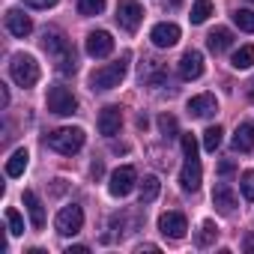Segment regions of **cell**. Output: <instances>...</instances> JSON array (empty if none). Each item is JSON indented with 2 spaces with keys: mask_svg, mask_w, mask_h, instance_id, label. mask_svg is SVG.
Returning a JSON list of instances; mask_svg holds the SVG:
<instances>
[{
  "mask_svg": "<svg viewBox=\"0 0 254 254\" xmlns=\"http://www.w3.org/2000/svg\"><path fill=\"white\" fill-rule=\"evenodd\" d=\"M9 75L18 87H33L39 81V63L30 54H15L9 63Z\"/></svg>",
  "mask_w": 254,
  "mask_h": 254,
  "instance_id": "4",
  "label": "cell"
},
{
  "mask_svg": "<svg viewBox=\"0 0 254 254\" xmlns=\"http://www.w3.org/2000/svg\"><path fill=\"white\" fill-rule=\"evenodd\" d=\"M212 203H215V209H218L221 215H233V209H236V194H233V189H230L227 183H218V186L212 189Z\"/></svg>",
  "mask_w": 254,
  "mask_h": 254,
  "instance_id": "17",
  "label": "cell"
},
{
  "mask_svg": "<svg viewBox=\"0 0 254 254\" xmlns=\"http://www.w3.org/2000/svg\"><path fill=\"white\" fill-rule=\"evenodd\" d=\"M117 21H120V27L135 33L144 21V9L138 0H117Z\"/></svg>",
  "mask_w": 254,
  "mask_h": 254,
  "instance_id": "8",
  "label": "cell"
},
{
  "mask_svg": "<svg viewBox=\"0 0 254 254\" xmlns=\"http://www.w3.org/2000/svg\"><path fill=\"white\" fill-rule=\"evenodd\" d=\"M180 75L186 78V81H197L200 75H203V54L200 51H186L183 57H180Z\"/></svg>",
  "mask_w": 254,
  "mask_h": 254,
  "instance_id": "14",
  "label": "cell"
},
{
  "mask_svg": "<svg viewBox=\"0 0 254 254\" xmlns=\"http://www.w3.org/2000/svg\"><path fill=\"white\" fill-rule=\"evenodd\" d=\"M6 224H9V233H12V236H21V233H24V218H21V212H18L15 206L6 209Z\"/></svg>",
  "mask_w": 254,
  "mask_h": 254,
  "instance_id": "29",
  "label": "cell"
},
{
  "mask_svg": "<svg viewBox=\"0 0 254 254\" xmlns=\"http://www.w3.org/2000/svg\"><path fill=\"white\" fill-rule=\"evenodd\" d=\"M135 183H138V171H135L132 165H123V168H117V171L111 174L108 191H111L114 197H126V194L135 189Z\"/></svg>",
  "mask_w": 254,
  "mask_h": 254,
  "instance_id": "7",
  "label": "cell"
},
{
  "mask_svg": "<svg viewBox=\"0 0 254 254\" xmlns=\"http://www.w3.org/2000/svg\"><path fill=\"white\" fill-rule=\"evenodd\" d=\"M200 180H203L200 159H197V156L186 159V168H183V174H180V186H183V191H197V189H200Z\"/></svg>",
  "mask_w": 254,
  "mask_h": 254,
  "instance_id": "16",
  "label": "cell"
},
{
  "mask_svg": "<svg viewBox=\"0 0 254 254\" xmlns=\"http://www.w3.org/2000/svg\"><path fill=\"white\" fill-rule=\"evenodd\" d=\"M180 3H183V0H162V6H165V9H177Z\"/></svg>",
  "mask_w": 254,
  "mask_h": 254,
  "instance_id": "37",
  "label": "cell"
},
{
  "mask_svg": "<svg viewBox=\"0 0 254 254\" xmlns=\"http://www.w3.org/2000/svg\"><path fill=\"white\" fill-rule=\"evenodd\" d=\"M186 230H189V224H186V215H183V212H162V215H159V233H162V236H168V239H183Z\"/></svg>",
  "mask_w": 254,
  "mask_h": 254,
  "instance_id": "9",
  "label": "cell"
},
{
  "mask_svg": "<svg viewBox=\"0 0 254 254\" xmlns=\"http://www.w3.org/2000/svg\"><path fill=\"white\" fill-rule=\"evenodd\" d=\"M24 206H27V212H30V224L36 227V230H42L45 227V206H42V200L36 197V191H24Z\"/></svg>",
  "mask_w": 254,
  "mask_h": 254,
  "instance_id": "19",
  "label": "cell"
},
{
  "mask_svg": "<svg viewBox=\"0 0 254 254\" xmlns=\"http://www.w3.org/2000/svg\"><path fill=\"white\" fill-rule=\"evenodd\" d=\"M186 108H189V114H191V117L206 120V117H212V114L218 111V102H215V96H212V93H200V96H191Z\"/></svg>",
  "mask_w": 254,
  "mask_h": 254,
  "instance_id": "15",
  "label": "cell"
},
{
  "mask_svg": "<svg viewBox=\"0 0 254 254\" xmlns=\"http://www.w3.org/2000/svg\"><path fill=\"white\" fill-rule=\"evenodd\" d=\"M165 81H168L165 63L156 60V57H147L141 63V84H147V87H165Z\"/></svg>",
  "mask_w": 254,
  "mask_h": 254,
  "instance_id": "10",
  "label": "cell"
},
{
  "mask_svg": "<svg viewBox=\"0 0 254 254\" xmlns=\"http://www.w3.org/2000/svg\"><path fill=\"white\" fill-rule=\"evenodd\" d=\"M248 96L254 99V78H251V84H248Z\"/></svg>",
  "mask_w": 254,
  "mask_h": 254,
  "instance_id": "38",
  "label": "cell"
},
{
  "mask_svg": "<svg viewBox=\"0 0 254 254\" xmlns=\"http://www.w3.org/2000/svg\"><path fill=\"white\" fill-rule=\"evenodd\" d=\"M45 144L60 153V156H75L81 147H84V132L81 129H72V126H66V129H57L45 138Z\"/></svg>",
  "mask_w": 254,
  "mask_h": 254,
  "instance_id": "3",
  "label": "cell"
},
{
  "mask_svg": "<svg viewBox=\"0 0 254 254\" xmlns=\"http://www.w3.org/2000/svg\"><path fill=\"white\" fill-rule=\"evenodd\" d=\"M42 48L57 60V69H60L63 75H75V69H78V63H75V51H72V45L66 42L63 33H57V30H45V36H42Z\"/></svg>",
  "mask_w": 254,
  "mask_h": 254,
  "instance_id": "1",
  "label": "cell"
},
{
  "mask_svg": "<svg viewBox=\"0 0 254 254\" xmlns=\"http://www.w3.org/2000/svg\"><path fill=\"white\" fill-rule=\"evenodd\" d=\"M90 248L87 245H72V248H66V254H87Z\"/></svg>",
  "mask_w": 254,
  "mask_h": 254,
  "instance_id": "36",
  "label": "cell"
},
{
  "mask_svg": "<svg viewBox=\"0 0 254 254\" xmlns=\"http://www.w3.org/2000/svg\"><path fill=\"white\" fill-rule=\"evenodd\" d=\"M120 126H123V111H120L117 105H108V108L99 114V132H102L105 138H114V135H120Z\"/></svg>",
  "mask_w": 254,
  "mask_h": 254,
  "instance_id": "12",
  "label": "cell"
},
{
  "mask_svg": "<svg viewBox=\"0 0 254 254\" xmlns=\"http://www.w3.org/2000/svg\"><path fill=\"white\" fill-rule=\"evenodd\" d=\"M221 138H224V129L221 126H209V129L203 132V150L206 153H215L221 147Z\"/></svg>",
  "mask_w": 254,
  "mask_h": 254,
  "instance_id": "26",
  "label": "cell"
},
{
  "mask_svg": "<svg viewBox=\"0 0 254 254\" xmlns=\"http://www.w3.org/2000/svg\"><path fill=\"white\" fill-rule=\"evenodd\" d=\"M24 3H27L30 9H48V6L57 3V0H24Z\"/></svg>",
  "mask_w": 254,
  "mask_h": 254,
  "instance_id": "33",
  "label": "cell"
},
{
  "mask_svg": "<svg viewBox=\"0 0 254 254\" xmlns=\"http://www.w3.org/2000/svg\"><path fill=\"white\" fill-rule=\"evenodd\" d=\"M233 150L236 153H251L254 150V123H242L233 132Z\"/></svg>",
  "mask_w": 254,
  "mask_h": 254,
  "instance_id": "20",
  "label": "cell"
},
{
  "mask_svg": "<svg viewBox=\"0 0 254 254\" xmlns=\"http://www.w3.org/2000/svg\"><path fill=\"white\" fill-rule=\"evenodd\" d=\"M90 174H93V177L99 180V177L105 174V168H102V162H93V165H90Z\"/></svg>",
  "mask_w": 254,
  "mask_h": 254,
  "instance_id": "35",
  "label": "cell"
},
{
  "mask_svg": "<svg viewBox=\"0 0 254 254\" xmlns=\"http://www.w3.org/2000/svg\"><path fill=\"white\" fill-rule=\"evenodd\" d=\"M27 150H15L9 159H6V177H21L24 168H27Z\"/></svg>",
  "mask_w": 254,
  "mask_h": 254,
  "instance_id": "23",
  "label": "cell"
},
{
  "mask_svg": "<svg viewBox=\"0 0 254 254\" xmlns=\"http://www.w3.org/2000/svg\"><path fill=\"white\" fill-rule=\"evenodd\" d=\"M150 39H153L156 48H174L180 42V27L174 21H162V24H156L150 30Z\"/></svg>",
  "mask_w": 254,
  "mask_h": 254,
  "instance_id": "11",
  "label": "cell"
},
{
  "mask_svg": "<svg viewBox=\"0 0 254 254\" xmlns=\"http://www.w3.org/2000/svg\"><path fill=\"white\" fill-rule=\"evenodd\" d=\"M233 171H236L233 162H221V165H218V174H221V177H227V174H233Z\"/></svg>",
  "mask_w": 254,
  "mask_h": 254,
  "instance_id": "34",
  "label": "cell"
},
{
  "mask_svg": "<svg viewBox=\"0 0 254 254\" xmlns=\"http://www.w3.org/2000/svg\"><path fill=\"white\" fill-rule=\"evenodd\" d=\"M218 239V227H215V221H203L200 224V233H197V248H209L212 242Z\"/></svg>",
  "mask_w": 254,
  "mask_h": 254,
  "instance_id": "25",
  "label": "cell"
},
{
  "mask_svg": "<svg viewBox=\"0 0 254 254\" xmlns=\"http://www.w3.org/2000/svg\"><path fill=\"white\" fill-rule=\"evenodd\" d=\"M45 102H48V111L57 114V117H69V114L78 111V99H75L72 90H66V87H51Z\"/></svg>",
  "mask_w": 254,
  "mask_h": 254,
  "instance_id": "6",
  "label": "cell"
},
{
  "mask_svg": "<svg viewBox=\"0 0 254 254\" xmlns=\"http://www.w3.org/2000/svg\"><path fill=\"white\" fill-rule=\"evenodd\" d=\"M105 9V0H78V12L81 15H99Z\"/></svg>",
  "mask_w": 254,
  "mask_h": 254,
  "instance_id": "32",
  "label": "cell"
},
{
  "mask_svg": "<svg viewBox=\"0 0 254 254\" xmlns=\"http://www.w3.org/2000/svg\"><path fill=\"white\" fill-rule=\"evenodd\" d=\"M230 66H233V69H251V66H254V45H242L239 51H233Z\"/></svg>",
  "mask_w": 254,
  "mask_h": 254,
  "instance_id": "24",
  "label": "cell"
},
{
  "mask_svg": "<svg viewBox=\"0 0 254 254\" xmlns=\"http://www.w3.org/2000/svg\"><path fill=\"white\" fill-rule=\"evenodd\" d=\"M233 24L245 33H254V12L251 9H236L233 12Z\"/></svg>",
  "mask_w": 254,
  "mask_h": 254,
  "instance_id": "28",
  "label": "cell"
},
{
  "mask_svg": "<svg viewBox=\"0 0 254 254\" xmlns=\"http://www.w3.org/2000/svg\"><path fill=\"white\" fill-rule=\"evenodd\" d=\"M159 129H162V135H165V138H177V135H180L177 120H174L171 114H162V117H159Z\"/></svg>",
  "mask_w": 254,
  "mask_h": 254,
  "instance_id": "30",
  "label": "cell"
},
{
  "mask_svg": "<svg viewBox=\"0 0 254 254\" xmlns=\"http://www.w3.org/2000/svg\"><path fill=\"white\" fill-rule=\"evenodd\" d=\"M251 3H254V0H251Z\"/></svg>",
  "mask_w": 254,
  "mask_h": 254,
  "instance_id": "39",
  "label": "cell"
},
{
  "mask_svg": "<svg viewBox=\"0 0 254 254\" xmlns=\"http://www.w3.org/2000/svg\"><path fill=\"white\" fill-rule=\"evenodd\" d=\"M6 30L12 33V36H18V39H24V36H30V30H33V21L21 12V9H9L6 12Z\"/></svg>",
  "mask_w": 254,
  "mask_h": 254,
  "instance_id": "18",
  "label": "cell"
},
{
  "mask_svg": "<svg viewBox=\"0 0 254 254\" xmlns=\"http://www.w3.org/2000/svg\"><path fill=\"white\" fill-rule=\"evenodd\" d=\"M206 45H209L212 54H221V51H227V48L233 45V33H230L227 27H215V30L206 36Z\"/></svg>",
  "mask_w": 254,
  "mask_h": 254,
  "instance_id": "21",
  "label": "cell"
},
{
  "mask_svg": "<svg viewBox=\"0 0 254 254\" xmlns=\"http://www.w3.org/2000/svg\"><path fill=\"white\" fill-rule=\"evenodd\" d=\"M212 15V0H194V6H191V24H203L206 18Z\"/></svg>",
  "mask_w": 254,
  "mask_h": 254,
  "instance_id": "27",
  "label": "cell"
},
{
  "mask_svg": "<svg viewBox=\"0 0 254 254\" xmlns=\"http://www.w3.org/2000/svg\"><path fill=\"white\" fill-rule=\"evenodd\" d=\"M87 54L90 57H108L111 51H114V39H111V33L108 30H93L90 36H87Z\"/></svg>",
  "mask_w": 254,
  "mask_h": 254,
  "instance_id": "13",
  "label": "cell"
},
{
  "mask_svg": "<svg viewBox=\"0 0 254 254\" xmlns=\"http://www.w3.org/2000/svg\"><path fill=\"white\" fill-rule=\"evenodd\" d=\"M126 69H129V54H123L120 60L108 63V66H99V69L90 75V87H93V90H114V87H120V81L126 78Z\"/></svg>",
  "mask_w": 254,
  "mask_h": 254,
  "instance_id": "2",
  "label": "cell"
},
{
  "mask_svg": "<svg viewBox=\"0 0 254 254\" xmlns=\"http://www.w3.org/2000/svg\"><path fill=\"white\" fill-rule=\"evenodd\" d=\"M239 189H242V197H245V200H254V171H242Z\"/></svg>",
  "mask_w": 254,
  "mask_h": 254,
  "instance_id": "31",
  "label": "cell"
},
{
  "mask_svg": "<svg viewBox=\"0 0 254 254\" xmlns=\"http://www.w3.org/2000/svg\"><path fill=\"white\" fill-rule=\"evenodd\" d=\"M159 191H162V183H159V177H144L141 183H138V197H141V206L144 203H153L156 197H159Z\"/></svg>",
  "mask_w": 254,
  "mask_h": 254,
  "instance_id": "22",
  "label": "cell"
},
{
  "mask_svg": "<svg viewBox=\"0 0 254 254\" xmlns=\"http://www.w3.org/2000/svg\"><path fill=\"white\" fill-rule=\"evenodd\" d=\"M54 227H57L60 236H75V233H81V227H84V209H81L78 203L63 206V209L57 212V218H54Z\"/></svg>",
  "mask_w": 254,
  "mask_h": 254,
  "instance_id": "5",
  "label": "cell"
}]
</instances>
